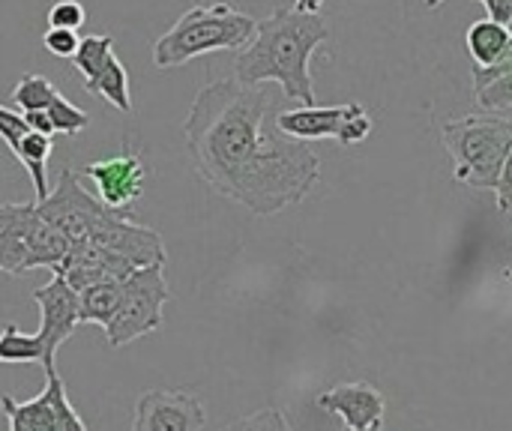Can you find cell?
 I'll list each match as a JSON object with an SVG mask.
<instances>
[{"label": "cell", "mask_w": 512, "mask_h": 431, "mask_svg": "<svg viewBox=\"0 0 512 431\" xmlns=\"http://www.w3.org/2000/svg\"><path fill=\"white\" fill-rule=\"evenodd\" d=\"M183 135L201 180L255 216L300 204L321 177L312 147L276 129V99L264 87L234 78L201 87Z\"/></svg>", "instance_id": "obj_1"}, {"label": "cell", "mask_w": 512, "mask_h": 431, "mask_svg": "<svg viewBox=\"0 0 512 431\" xmlns=\"http://www.w3.org/2000/svg\"><path fill=\"white\" fill-rule=\"evenodd\" d=\"M330 30L321 15H309L300 9H276L264 21H258L252 42L234 60V81L243 87H261L276 81L288 102L303 108L315 105V84L309 72V60L321 42H327Z\"/></svg>", "instance_id": "obj_2"}, {"label": "cell", "mask_w": 512, "mask_h": 431, "mask_svg": "<svg viewBox=\"0 0 512 431\" xmlns=\"http://www.w3.org/2000/svg\"><path fill=\"white\" fill-rule=\"evenodd\" d=\"M255 27L258 21L252 15L225 0L192 6L153 42V66L174 69L210 51L246 48L255 36Z\"/></svg>", "instance_id": "obj_3"}, {"label": "cell", "mask_w": 512, "mask_h": 431, "mask_svg": "<svg viewBox=\"0 0 512 431\" xmlns=\"http://www.w3.org/2000/svg\"><path fill=\"white\" fill-rule=\"evenodd\" d=\"M456 165V180L474 189H495L512 153V117H462L441 126Z\"/></svg>", "instance_id": "obj_4"}, {"label": "cell", "mask_w": 512, "mask_h": 431, "mask_svg": "<svg viewBox=\"0 0 512 431\" xmlns=\"http://www.w3.org/2000/svg\"><path fill=\"white\" fill-rule=\"evenodd\" d=\"M168 300H171V291H168L162 264L132 270L129 279L120 282V306H117L114 321L105 327L108 345L123 348L147 333H156L162 327V309Z\"/></svg>", "instance_id": "obj_5"}, {"label": "cell", "mask_w": 512, "mask_h": 431, "mask_svg": "<svg viewBox=\"0 0 512 431\" xmlns=\"http://www.w3.org/2000/svg\"><path fill=\"white\" fill-rule=\"evenodd\" d=\"M276 129L294 141H321L336 138L339 144H360L372 135V117L360 102L348 105H312V108H291L276 114Z\"/></svg>", "instance_id": "obj_6"}, {"label": "cell", "mask_w": 512, "mask_h": 431, "mask_svg": "<svg viewBox=\"0 0 512 431\" xmlns=\"http://www.w3.org/2000/svg\"><path fill=\"white\" fill-rule=\"evenodd\" d=\"M36 204V201H33ZM111 207H105L93 192H87L78 177L72 174V168H63L54 189L48 192L45 201L36 204V213L54 225L69 243L75 240H87L96 228V222L108 213Z\"/></svg>", "instance_id": "obj_7"}, {"label": "cell", "mask_w": 512, "mask_h": 431, "mask_svg": "<svg viewBox=\"0 0 512 431\" xmlns=\"http://www.w3.org/2000/svg\"><path fill=\"white\" fill-rule=\"evenodd\" d=\"M0 411L9 420V431H87L57 372L45 375V390L30 402H15L12 396H3Z\"/></svg>", "instance_id": "obj_8"}, {"label": "cell", "mask_w": 512, "mask_h": 431, "mask_svg": "<svg viewBox=\"0 0 512 431\" xmlns=\"http://www.w3.org/2000/svg\"><path fill=\"white\" fill-rule=\"evenodd\" d=\"M33 300L39 306V342H42V369L45 375L48 372H57L54 369V357L60 351V345L75 333V327L81 324V297L78 291H72L66 285L63 276H51L48 285L36 288L33 291Z\"/></svg>", "instance_id": "obj_9"}, {"label": "cell", "mask_w": 512, "mask_h": 431, "mask_svg": "<svg viewBox=\"0 0 512 431\" xmlns=\"http://www.w3.org/2000/svg\"><path fill=\"white\" fill-rule=\"evenodd\" d=\"M207 414L189 390H150L135 402L132 431H204Z\"/></svg>", "instance_id": "obj_10"}, {"label": "cell", "mask_w": 512, "mask_h": 431, "mask_svg": "<svg viewBox=\"0 0 512 431\" xmlns=\"http://www.w3.org/2000/svg\"><path fill=\"white\" fill-rule=\"evenodd\" d=\"M81 174L87 180H93L96 186V198L111 207V210H129L144 189L147 180V168L141 165V159L135 153H120V156H108L99 162H90L81 168Z\"/></svg>", "instance_id": "obj_11"}, {"label": "cell", "mask_w": 512, "mask_h": 431, "mask_svg": "<svg viewBox=\"0 0 512 431\" xmlns=\"http://www.w3.org/2000/svg\"><path fill=\"white\" fill-rule=\"evenodd\" d=\"M132 270H135V267H132L126 258L114 255L111 249L96 246V243H90V240H75V243L69 246L66 258H63L51 273L63 276L66 285H69L72 291L81 294V291L90 288V285L123 282V279H129Z\"/></svg>", "instance_id": "obj_12"}, {"label": "cell", "mask_w": 512, "mask_h": 431, "mask_svg": "<svg viewBox=\"0 0 512 431\" xmlns=\"http://www.w3.org/2000/svg\"><path fill=\"white\" fill-rule=\"evenodd\" d=\"M318 408L339 417L345 429H381L387 402L372 384H339L318 396Z\"/></svg>", "instance_id": "obj_13"}, {"label": "cell", "mask_w": 512, "mask_h": 431, "mask_svg": "<svg viewBox=\"0 0 512 431\" xmlns=\"http://www.w3.org/2000/svg\"><path fill=\"white\" fill-rule=\"evenodd\" d=\"M36 219V204H3L0 207V270L24 273L27 270V240Z\"/></svg>", "instance_id": "obj_14"}, {"label": "cell", "mask_w": 512, "mask_h": 431, "mask_svg": "<svg viewBox=\"0 0 512 431\" xmlns=\"http://www.w3.org/2000/svg\"><path fill=\"white\" fill-rule=\"evenodd\" d=\"M15 159L27 168L30 180H33V192H36V204L48 198V174H45V165H48V156H51V138L42 135V132H27L18 144H15Z\"/></svg>", "instance_id": "obj_15"}, {"label": "cell", "mask_w": 512, "mask_h": 431, "mask_svg": "<svg viewBox=\"0 0 512 431\" xmlns=\"http://www.w3.org/2000/svg\"><path fill=\"white\" fill-rule=\"evenodd\" d=\"M512 33L507 27L495 24V21H474L465 33V45H468V54L471 60L477 63V69L483 66H492L510 45Z\"/></svg>", "instance_id": "obj_16"}, {"label": "cell", "mask_w": 512, "mask_h": 431, "mask_svg": "<svg viewBox=\"0 0 512 431\" xmlns=\"http://www.w3.org/2000/svg\"><path fill=\"white\" fill-rule=\"evenodd\" d=\"M84 87H87V93L102 96V99H105L108 105H114L117 111H123V114H129V111H132L129 72H126V66H123L117 57H111V60H108V66H105L93 81H84Z\"/></svg>", "instance_id": "obj_17"}, {"label": "cell", "mask_w": 512, "mask_h": 431, "mask_svg": "<svg viewBox=\"0 0 512 431\" xmlns=\"http://www.w3.org/2000/svg\"><path fill=\"white\" fill-rule=\"evenodd\" d=\"M78 297H81V324H99L105 330L120 306V282L90 285Z\"/></svg>", "instance_id": "obj_18"}, {"label": "cell", "mask_w": 512, "mask_h": 431, "mask_svg": "<svg viewBox=\"0 0 512 431\" xmlns=\"http://www.w3.org/2000/svg\"><path fill=\"white\" fill-rule=\"evenodd\" d=\"M111 57H114V39L111 36H84L72 54V63L84 75V81H93L108 66Z\"/></svg>", "instance_id": "obj_19"}, {"label": "cell", "mask_w": 512, "mask_h": 431, "mask_svg": "<svg viewBox=\"0 0 512 431\" xmlns=\"http://www.w3.org/2000/svg\"><path fill=\"white\" fill-rule=\"evenodd\" d=\"M60 96V90L45 78V75H24L15 90H12V102L21 108V114H30V111H48V105Z\"/></svg>", "instance_id": "obj_20"}, {"label": "cell", "mask_w": 512, "mask_h": 431, "mask_svg": "<svg viewBox=\"0 0 512 431\" xmlns=\"http://www.w3.org/2000/svg\"><path fill=\"white\" fill-rule=\"evenodd\" d=\"M0 363H42V342L36 333H21L6 324L0 333Z\"/></svg>", "instance_id": "obj_21"}, {"label": "cell", "mask_w": 512, "mask_h": 431, "mask_svg": "<svg viewBox=\"0 0 512 431\" xmlns=\"http://www.w3.org/2000/svg\"><path fill=\"white\" fill-rule=\"evenodd\" d=\"M48 120H51V126H54V132H63V135H78V132H84L87 129V123H90V117H87V111H81L78 105H72L63 93L48 105Z\"/></svg>", "instance_id": "obj_22"}, {"label": "cell", "mask_w": 512, "mask_h": 431, "mask_svg": "<svg viewBox=\"0 0 512 431\" xmlns=\"http://www.w3.org/2000/svg\"><path fill=\"white\" fill-rule=\"evenodd\" d=\"M222 431H294V429H291V423L285 420V414H282V411H276V408H264V411H258V414H249V417H243V420L228 423Z\"/></svg>", "instance_id": "obj_23"}, {"label": "cell", "mask_w": 512, "mask_h": 431, "mask_svg": "<svg viewBox=\"0 0 512 431\" xmlns=\"http://www.w3.org/2000/svg\"><path fill=\"white\" fill-rule=\"evenodd\" d=\"M87 21V9L78 0H57L48 9V27H66V30H78Z\"/></svg>", "instance_id": "obj_24"}, {"label": "cell", "mask_w": 512, "mask_h": 431, "mask_svg": "<svg viewBox=\"0 0 512 431\" xmlns=\"http://www.w3.org/2000/svg\"><path fill=\"white\" fill-rule=\"evenodd\" d=\"M477 102H480V108H486V111H504V108H512V72L510 75H504V78H498V81H492L489 87H483V90L477 93Z\"/></svg>", "instance_id": "obj_25"}, {"label": "cell", "mask_w": 512, "mask_h": 431, "mask_svg": "<svg viewBox=\"0 0 512 431\" xmlns=\"http://www.w3.org/2000/svg\"><path fill=\"white\" fill-rule=\"evenodd\" d=\"M78 42H81L78 33H75V30H66V27H48L45 36H42V45H45L54 57H69V60H72Z\"/></svg>", "instance_id": "obj_26"}, {"label": "cell", "mask_w": 512, "mask_h": 431, "mask_svg": "<svg viewBox=\"0 0 512 431\" xmlns=\"http://www.w3.org/2000/svg\"><path fill=\"white\" fill-rule=\"evenodd\" d=\"M27 132H30V126H27L24 114H18V111L0 105V138H3V144H6L9 150H15V144H18Z\"/></svg>", "instance_id": "obj_27"}, {"label": "cell", "mask_w": 512, "mask_h": 431, "mask_svg": "<svg viewBox=\"0 0 512 431\" xmlns=\"http://www.w3.org/2000/svg\"><path fill=\"white\" fill-rule=\"evenodd\" d=\"M510 72H512V39H510V45H507V51H504L492 66L474 69V75H471V81H474V93H480L483 87H489L492 81H498V78H504V75H510Z\"/></svg>", "instance_id": "obj_28"}, {"label": "cell", "mask_w": 512, "mask_h": 431, "mask_svg": "<svg viewBox=\"0 0 512 431\" xmlns=\"http://www.w3.org/2000/svg\"><path fill=\"white\" fill-rule=\"evenodd\" d=\"M492 192H495L498 210L504 216H512V153L510 159H507V165H504V171H501V177H498V186Z\"/></svg>", "instance_id": "obj_29"}, {"label": "cell", "mask_w": 512, "mask_h": 431, "mask_svg": "<svg viewBox=\"0 0 512 431\" xmlns=\"http://www.w3.org/2000/svg\"><path fill=\"white\" fill-rule=\"evenodd\" d=\"M489 9V21L512 30V0H480Z\"/></svg>", "instance_id": "obj_30"}, {"label": "cell", "mask_w": 512, "mask_h": 431, "mask_svg": "<svg viewBox=\"0 0 512 431\" xmlns=\"http://www.w3.org/2000/svg\"><path fill=\"white\" fill-rule=\"evenodd\" d=\"M24 120H27V126L33 129V132H42V135H54V126H51V120H48V114L45 111H30V114H24Z\"/></svg>", "instance_id": "obj_31"}, {"label": "cell", "mask_w": 512, "mask_h": 431, "mask_svg": "<svg viewBox=\"0 0 512 431\" xmlns=\"http://www.w3.org/2000/svg\"><path fill=\"white\" fill-rule=\"evenodd\" d=\"M321 3H324V0H297V6H294V9H300V12H309V15H318Z\"/></svg>", "instance_id": "obj_32"}, {"label": "cell", "mask_w": 512, "mask_h": 431, "mask_svg": "<svg viewBox=\"0 0 512 431\" xmlns=\"http://www.w3.org/2000/svg\"><path fill=\"white\" fill-rule=\"evenodd\" d=\"M441 3H444V0H426V6H429V9H435V6H441Z\"/></svg>", "instance_id": "obj_33"}, {"label": "cell", "mask_w": 512, "mask_h": 431, "mask_svg": "<svg viewBox=\"0 0 512 431\" xmlns=\"http://www.w3.org/2000/svg\"><path fill=\"white\" fill-rule=\"evenodd\" d=\"M345 431H357V429H345ZM363 431H381V429H363Z\"/></svg>", "instance_id": "obj_34"}, {"label": "cell", "mask_w": 512, "mask_h": 431, "mask_svg": "<svg viewBox=\"0 0 512 431\" xmlns=\"http://www.w3.org/2000/svg\"><path fill=\"white\" fill-rule=\"evenodd\" d=\"M510 33H512V30H510Z\"/></svg>", "instance_id": "obj_35"}]
</instances>
